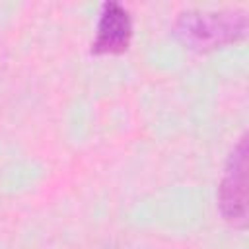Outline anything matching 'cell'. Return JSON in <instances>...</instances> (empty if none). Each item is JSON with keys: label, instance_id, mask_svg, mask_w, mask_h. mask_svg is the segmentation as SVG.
Here are the masks:
<instances>
[{"label": "cell", "instance_id": "7a4b0ae2", "mask_svg": "<svg viewBox=\"0 0 249 249\" xmlns=\"http://www.w3.org/2000/svg\"><path fill=\"white\" fill-rule=\"evenodd\" d=\"M218 210L233 228L247 224V136L243 134L228 156L220 185Z\"/></svg>", "mask_w": 249, "mask_h": 249}, {"label": "cell", "instance_id": "3957f363", "mask_svg": "<svg viewBox=\"0 0 249 249\" xmlns=\"http://www.w3.org/2000/svg\"><path fill=\"white\" fill-rule=\"evenodd\" d=\"M130 39H132V19L128 10L115 0L103 2L95 27V37L91 41V53L121 54L128 49Z\"/></svg>", "mask_w": 249, "mask_h": 249}, {"label": "cell", "instance_id": "6da1fadb", "mask_svg": "<svg viewBox=\"0 0 249 249\" xmlns=\"http://www.w3.org/2000/svg\"><path fill=\"white\" fill-rule=\"evenodd\" d=\"M173 35L191 51H216L247 35V14L243 10H185L173 23Z\"/></svg>", "mask_w": 249, "mask_h": 249}]
</instances>
